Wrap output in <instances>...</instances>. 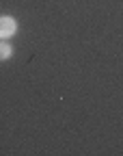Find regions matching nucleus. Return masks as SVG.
Returning a JSON list of instances; mask_svg holds the SVG:
<instances>
[{"mask_svg":"<svg viewBox=\"0 0 123 156\" xmlns=\"http://www.w3.org/2000/svg\"><path fill=\"white\" fill-rule=\"evenodd\" d=\"M17 20L13 15H0V39H11L17 35Z\"/></svg>","mask_w":123,"mask_h":156,"instance_id":"1","label":"nucleus"},{"mask_svg":"<svg viewBox=\"0 0 123 156\" xmlns=\"http://www.w3.org/2000/svg\"><path fill=\"white\" fill-rule=\"evenodd\" d=\"M13 58V46L9 39H0V63H7Z\"/></svg>","mask_w":123,"mask_h":156,"instance_id":"2","label":"nucleus"}]
</instances>
